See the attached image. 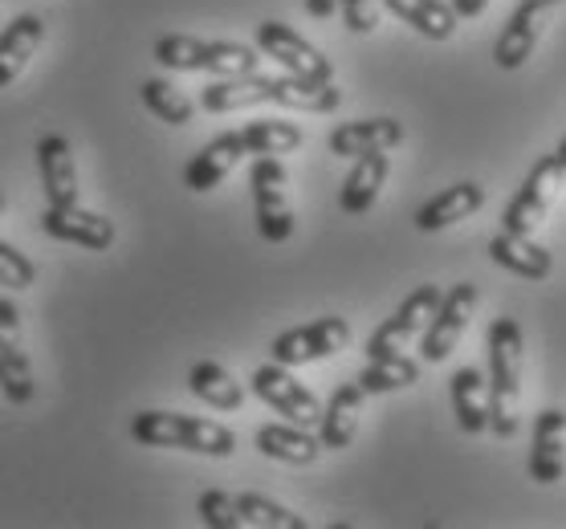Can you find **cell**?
<instances>
[{
	"instance_id": "cell-20",
	"label": "cell",
	"mask_w": 566,
	"mask_h": 529,
	"mask_svg": "<svg viewBox=\"0 0 566 529\" xmlns=\"http://www.w3.org/2000/svg\"><path fill=\"white\" fill-rule=\"evenodd\" d=\"M387 168H391V163H387V151H367V156H359V163L350 168L347 183H343V192H338V208H343L347 216L371 212L387 183Z\"/></svg>"
},
{
	"instance_id": "cell-33",
	"label": "cell",
	"mask_w": 566,
	"mask_h": 529,
	"mask_svg": "<svg viewBox=\"0 0 566 529\" xmlns=\"http://www.w3.org/2000/svg\"><path fill=\"white\" fill-rule=\"evenodd\" d=\"M237 505H241V517H245V526L306 529V517H297L294 509H285V505L270 501V497H261V493H241V497H237Z\"/></svg>"
},
{
	"instance_id": "cell-24",
	"label": "cell",
	"mask_w": 566,
	"mask_h": 529,
	"mask_svg": "<svg viewBox=\"0 0 566 529\" xmlns=\"http://www.w3.org/2000/svg\"><path fill=\"white\" fill-rule=\"evenodd\" d=\"M188 391H192L196 400H205L208 408H217V412H237V408L245 403V388L232 379L229 367H220V362H212V359L192 362Z\"/></svg>"
},
{
	"instance_id": "cell-9",
	"label": "cell",
	"mask_w": 566,
	"mask_h": 529,
	"mask_svg": "<svg viewBox=\"0 0 566 529\" xmlns=\"http://www.w3.org/2000/svg\"><path fill=\"white\" fill-rule=\"evenodd\" d=\"M476 310V285L473 282H461L452 285L449 294L440 297L437 314H432V322L424 326V362H444L457 350L461 335L469 330V318Z\"/></svg>"
},
{
	"instance_id": "cell-26",
	"label": "cell",
	"mask_w": 566,
	"mask_h": 529,
	"mask_svg": "<svg viewBox=\"0 0 566 529\" xmlns=\"http://www.w3.org/2000/svg\"><path fill=\"white\" fill-rule=\"evenodd\" d=\"M384 9H391L403 25H412L432 41H449L457 33V13L444 0H384Z\"/></svg>"
},
{
	"instance_id": "cell-10",
	"label": "cell",
	"mask_w": 566,
	"mask_h": 529,
	"mask_svg": "<svg viewBox=\"0 0 566 529\" xmlns=\"http://www.w3.org/2000/svg\"><path fill=\"white\" fill-rule=\"evenodd\" d=\"M41 229L53 236V241H65V245L91 248V253H106L115 245V220L103 216V212H91V208L74 204H50L45 216H41Z\"/></svg>"
},
{
	"instance_id": "cell-12",
	"label": "cell",
	"mask_w": 566,
	"mask_h": 529,
	"mask_svg": "<svg viewBox=\"0 0 566 529\" xmlns=\"http://www.w3.org/2000/svg\"><path fill=\"white\" fill-rule=\"evenodd\" d=\"M403 142V123L396 118H359V123H343L338 130H331V156L343 159H359L367 151H391Z\"/></svg>"
},
{
	"instance_id": "cell-39",
	"label": "cell",
	"mask_w": 566,
	"mask_h": 529,
	"mask_svg": "<svg viewBox=\"0 0 566 529\" xmlns=\"http://www.w3.org/2000/svg\"><path fill=\"white\" fill-rule=\"evenodd\" d=\"M558 163L566 168V139H563V147H558Z\"/></svg>"
},
{
	"instance_id": "cell-1",
	"label": "cell",
	"mask_w": 566,
	"mask_h": 529,
	"mask_svg": "<svg viewBox=\"0 0 566 529\" xmlns=\"http://www.w3.org/2000/svg\"><path fill=\"white\" fill-rule=\"evenodd\" d=\"M522 326L497 318L490 326V427L502 440H514L522 427Z\"/></svg>"
},
{
	"instance_id": "cell-29",
	"label": "cell",
	"mask_w": 566,
	"mask_h": 529,
	"mask_svg": "<svg viewBox=\"0 0 566 529\" xmlns=\"http://www.w3.org/2000/svg\"><path fill=\"white\" fill-rule=\"evenodd\" d=\"M143 103H147V110H151L155 118H164L168 127H188L196 115L192 98L176 86V82L168 78H147L143 82Z\"/></svg>"
},
{
	"instance_id": "cell-35",
	"label": "cell",
	"mask_w": 566,
	"mask_h": 529,
	"mask_svg": "<svg viewBox=\"0 0 566 529\" xmlns=\"http://www.w3.org/2000/svg\"><path fill=\"white\" fill-rule=\"evenodd\" d=\"M33 282H38V265H33L17 245L0 241V285H9V289H29Z\"/></svg>"
},
{
	"instance_id": "cell-28",
	"label": "cell",
	"mask_w": 566,
	"mask_h": 529,
	"mask_svg": "<svg viewBox=\"0 0 566 529\" xmlns=\"http://www.w3.org/2000/svg\"><path fill=\"white\" fill-rule=\"evenodd\" d=\"M237 135H241L245 156H285V151L302 147V130L294 123H285V118H258V123H249Z\"/></svg>"
},
{
	"instance_id": "cell-30",
	"label": "cell",
	"mask_w": 566,
	"mask_h": 529,
	"mask_svg": "<svg viewBox=\"0 0 566 529\" xmlns=\"http://www.w3.org/2000/svg\"><path fill=\"white\" fill-rule=\"evenodd\" d=\"M0 391L9 395V403L25 408L38 395V383H33V367H29V355L17 347H0Z\"/></svg>"
},
{
	"instance_id": "cell-25",
	"label": "cell",
	"mask_w": 566,
	"mask_h": 529,
	"mask_svg": "<svg viewBox=\"0 0 566 529\" xmlns=\"http://www.w3.org/2000/svg\"><path fill=\"white\" fill-rule=\"evenodd\" d=\"M258 103H270V78L265 74H245V78H220L205 86L200 106L208 115H232V110H249Z\"/></svg>"
},
{
	"instance_id": "cell-31",
	"label": "cell",
	"mask_w": 566,
	"mask_h": 529,
	"mask_svg": "<svg viewBox=\"0 0 566 529\" xmlns=\"http://www.w3.org/2000/svg\"><path fill=\"white\" fill-rule=\"evenodd\" d=\"M205 74H217V78H245V74H258V53L249 50V45H241V41H208Z\"/></svg>"
},
{
	"instance_id": "cell-14",
	"label": "cell",
	"mask_w": 566,
	"mask_h": 529,
	"mask_svg": "<svg viewBox=\"0 0 566 529\" xmlns=\"http://www.w3.org/2000/svg\"><path fill=\"white\" fill-rule=\"evenodd\" d=\"M38 171H41V188L50 195V204H74L77 168H74V147H70L65 135H41Z\"/></svg>"
},
{
	"instance_id": "cell-38",
	"label": "cell",
	"mask_w": 566,
	"mask_h": 529,
	"mask_svg": "<svg viewBox=\"0 0 566 529\" xmlns=\"http://www.w3.org/2000/svg\"><path fill=\"white\" fill-rule=\"evenodd\" d=\"M306 13L314 17V21H326V17L338 13V0H306Z\"/></svg>"
},
{
	"instance_id": "cell-40",
	"label": "cell",
	"mask_w": 566,
	"mask_h": 529,
	"mask_svg": "<svg viewBox=\"0 0 566 529\" xmlns=\"http://www.w3.org/2000/svg\"><path fill=\"white\" fill-rule=\"evenodd\" d=\"M546 4H554V9H558V4H563V0H546Z\"/></svg>"
},
{
	"instance_id": "cell-7",
	"label": "cell",
	"mask_w": 566,
	"mask_h": 529,
	"mask_svg": "<svg viewBox=\"0 0 566 529\" xmlns=\"http://www.w3.org/2000/svg\"><path fill=\"white\" fill-rule=\"evenodd\" d=\"M347 342H350L347 318H318V322L294 326V330L273 338V362H282V367L318 362L338 355V350H347Z\"/></svg>"
},
{
	"instance_id": "cell-37",
	"label": "cell",
	"mask_w": 566,
	"mask_h": 529,
	"mask_svg": "<svg viewBox=\"0 0 566 529\" xmlns=\"http://www.w3.org/2000/svg\"><path fill=\"white\" fill-rule=\"evenodd\" d=\"M485 9H490V0H452V13L469 17V21H473V17H481Z\"/></svg>"
},
{
	"instance_id": "cell-5",
	"label": "cell",
	"mask_w": 566,
	"mask_h": 529,
	"mask_svg": "<svg viewBox=\"0 0 566 529\" xmlns=\"http://www.w3.org/2000/svg\"><path fill=\"white\" fill-rule=\"evenodd\" d=\"M566 180V168L558 163V156H546L534 163V171L526 176L522 183V192L514 195V204L505 208V229L510 233H522V236H534L551 204L558 200V188Z\"/></svg>"
},
{
	"instance_id": "cell-8",
	"label": "cell",
	"mask_w": 566,
	"mask_h": 529,
	"mask_svg": "<svg viewBox=\"0 0 566 529\" xmlns=\"http://www.w3.org/2000/svg\"><path fill=\"white\" fill-rule=\"evenodd\" d=\"M253 395L261 403H270L273 412L285 415L297 427H314L322 420V403L314 400V391L302 388L290 374V367H282V362H270V367L253 371Z\"/></svg>"
},
{
	"instance_id": "cell-22",
	"label": "cell",
	"mask_w": 566,
	"mask_h": 529,
	"mask_svg": "<svg viewBox=\"0 0 566 529\" xmlns=\"http://www.w3.org/2000/svg\"><path fill=\"white\" fill-rule=\"evenodd\" d=\"M452 412L469 436H481L490 427V379L476 367H461L452 374Z\"/></svg>"
},
{
	"instance_id": "cell-41",
	"label": "cell",
	"mask_w": 566,
	"mask_h": 529,
	"mask_svg": "<svg viewBox=\"0 0 566 529\" xmlns=\"http://www.w3.org/2000/svg\"><path fill=\"white\" fill-rule=\"evenodd\" d=\"M0 212H4V195H0Z\"/></svg>"
},
{
	"instance_id": "cell-27",
	"label": "cell",
	"mask_w": 566,
	"mask_h": 529,
	"mask_svg": "<svg viewBox=\"0 0 566 529\" xmlns=\"http://www.w3.org/2000/svg\"><path fill=\"white\" fill-rule=\"evenodd\" d=\"M367 395H387V391H403L420 383V362L403 359V355H384L363 367V374L355 379Z\"/></svg>"
},
{
	"instance_id": "cell-34",
	"label": "cell",
	"mask_w": 566,
	"mask_h": 529,
	"mask_svg": "<svg viewBox=\"0 0 566 529\" xmlns=\"http://www.w3.org/2000/svg\"><path fill=\"white\" fill-rule=\"evenodd\" d=\"M200 517H205V526H212V529H241L245 526L237 497H232V493H220V489H208L205 497H200Z\"/></svg>"
},
{
	"instance_id": "cell-36",
	"label": "cell",
	"mask_w": 566,
	"mask_h": 529,
	"mask_svg": "<svg viewBox=\"0 0 566 529\" xmlns=\"http://www.w3.org/2000/svg\"><path fill=\"white\" fill-rule=\"evenodd\" d=\"M338 9H343V21H347L350 33H375L379 25V9H384V0H338Z\"/></svg>"
},
{
	"instance_id": "cell-17",
	"label": "cell",
	"mask_w": 566,
	"mask_h": 529,
	"mask_svg": "<svg viewBox=\"0 0 566 529\" xmlns=\"http://www.w3.org/2000/svg\"><path fill=\"white\" fill-rule=\"evenodd\" d=\"M363 400H367V391H363L359 383H343V388L331 395V403L322 408V420H318L322 448L338 452L355 440V432H359V415H363Z\"/></svg>"
},
{
	"instance_id": "cell-6",
	"label": "cell",
	"mask_w": 566,
	"mask_h": 529,
	"mask_svg": "<svg viewBox=\"0 0 566 529\" xmlns=\"http://www.w3.org/2000/svg\"><path fill=\"white\" fill-rule=\"evenodd\" d=\"M440 289L437 285H420L416 294L403 297V306H399L391 318H387L379 330L371 335L367 342V359H384V355H403V347L412 342L416 335H424V326L432 322V314L440 306Z\"/></svg>"
},
{
	"instance_id": "cell-4",
	"label": "cell",
	"mask_w": 566,
	"mask_h": 529,
	"mask_svg": "<svg viewBox=\"0 0 566 529\" xmlns=\"http://www.w3.org/2000/svg\"><path fill=\"white\" fill-rule=\"evenodd\" d=\"M258 50L265 53V57H273V62L282 65L285 74H294V78L335 82V65H331V57H322L302 33H294V29L282 25V21H261Z\"/></svg>"
},
{
	"instance_id": "cell-15",
	"label": "cell",
	"mask_w": 566,
	"mask_h": 529,
	"mask_svg": "<svg viewBox=\"0 0 566 529\" xmlns=\"http://www.w3.org/2000/svg\"><path fill=\"white\" fill-rule=\"evenodd\" d=\"M241 156H245L241 135H237V130L220 135V139L208 142L205 151H196L192 163L184 168V188H188V192H212V188H220V180L241 163Z\"/></svg>"
},
{
	"instance_id": "cell-13",
	"label": "cell",
	"mask_w": 566,
	"mask_h": 529,
	"mask_svg": "<svg viewBox=\"0 0 566 529\" xmlns=\"http://www.w3.org/2000/svg\"><path fill=\"white\" fill-rule=\"evenodd\" d=\"M566 473V412L546 408L534 424V456H530V477L538 485H558Z\"/></svg>"
},
{
	"instance_id": "cell-21",
	"label": "cell",
	"mask_w": 566,
	"mask_h": 529,
	"mask_svg": "<svg viewBox=\"0 0 566 529\" xmlns=\"http://www.w3.org/2000/svg\"><path fill=\"white\" fill-rule=\"evenodd\" d=\"M490 257L502 265V269L517 273V277H526V282H546L554 269L551 253L542 245H534V236H522V233H497L490 241Z\"/></svg>"
},
{
	"instance_id": "cell-2",
	"label": "cell",
	"mask_w": 566,
	"mask_h": 529,
	"mask_svg": "<svg viewBox=\"0 0 566 529\" xmlns=\"http://www.w3.org/2000/svg\"><path fill=\"white\" fill-rule=\"evenodd\" d=\"M130 436L143 448H184L200 452V456H232L237 436L217 420H200V415L184 412H139L130 420Z\"/></svg>"
},
{
	"instance_id": "cell-18",
	"label": "cell",
	"mask_w": 566,
	"mask_h": 529,
	"mask_svg": "<svg viewBox=\"0 0 566 529\" xmlns=\"http://www.w3.org/2000/svg\"><path fill=\"white\" fill-rule=\"evenodd\" d=\"M41 38H45V25H41L38 13H21L17 21L0 29V91L13 86L25 74V65L38 53Z\"/></svg>"
},
{
	"instance_id": "cell-16",
	"label": "cell",
	"mask_w": 566,
	"mask_h": 529,
	"mask_svg": "<svg viewBox=\"0 0 566 529\" xmlns=\"http://www.w3.org/2000/svg\"><path fill=\"white\" fill-rule=\"evenodd\" d=\"M481 204H485V188H481V183H452V188L432 195V200L416 212V229H420V233L452 229V224L469 220L473 212H481Z\"/></svg>"
},
{
	"instance_id": "cell-32",
	"label": "cell",
	"mask_w": 566,
	"mask_h": 529,
	"mask_svg": "<svg viewBox=\"0 0 566 529\" xmlns=\"http://www.w3.org/2000/svg\"><path fill=\"white\" fill-rule=\"evenodd\" d=\"M205 50L208 41L188 38V33H168V38L155 41V62L164 65V70L196 74V70H205Z\"/></svg>"
},
{
	"instance_id": "cell-11",
	"label": "cell",
	"mask_w": 566,
	"mask_h": 529,
	"mask_svg": "<svg viewBox=\"0 0 566 529\" xmlns=\"http://www.w3.org/2000/svg\"><path fill=\"white\" fill-rule=\"evenodd\" d=\"M551 13L554 4H546V0H522L517 13L510 17V25L502 29L497 45H493V62L502 70H522L526 57L534 53V45L542 41V29H546Z\"/></svg>"
},
{
	"instance_id": "cell-19",
	"label": "cell",
	"mask_w": 566,
	"mask_h": 529,
	"mask_svg": "<svg viewBox=\"0 0 566 529\" xmlns=\"http://www.w3.org/2000/svg\"><path fill=\"white\" fill-rule=\"evenodd\" d=\"M270 103L285 106V110H306V115H331L343 106V91L335 82H310L282 74V78H270Z\"/></svg>"
},
{
	"instance_id": "cell-23",
	"label": "cell",
	"mask_w": 566,
	"mask_h": 529,
	"mask_svg": "<svg viewBox=\"0 0 566 529\" xmlns=\"http://www.w3.org/2000/svg\"><path fill=\"white\" fill-rule=\"evenodd\" d=\"M258 452L282 465H314L318 461V436H310V427L297 424H265L258 427Z\"/></svg>"
},
{
	"instance_id": "cell-3",
	"label": "cell",
	"mask_w": 566,
	"mask_h": 529,
	"mask_svg": "<svg viewBox=\"0 0 566 529\" xmlns=\"http://www.w3.org/2000/svg\"><path fill=\"white\" fill-rule=\"evenodd\" d=\"M253 208H258V233L270 245H282L294 236V204H290V171L277 156H258L249 171Z\"/></svg>"
}]
</instances>
